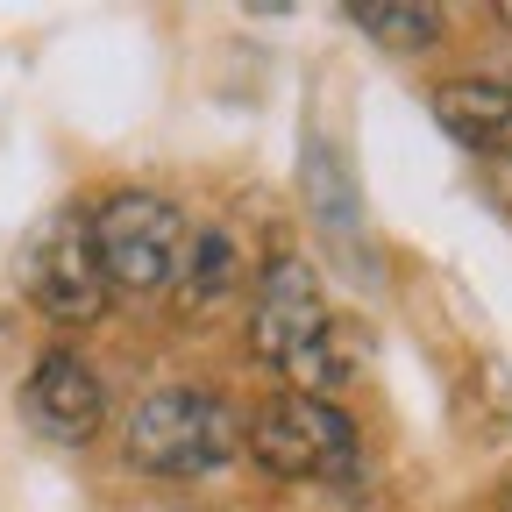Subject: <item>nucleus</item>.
<instances>
[{"instance_id": "nucleus-1", "label": "nucleus", "mask_w": 512, "mask_h": 512, "mask_svg": "<svg viewBox=\"0 0 512 512\" xmlns=\"http://www.w3.org/2000/svg\"><path fill=\"white\" fill-rule=\"evenodd\" d=\"M249 349L256 363H271L278 377H292L285 392H313L328 399L335 384L349 377V363L335 356V313H328V292H320V271L306 256L278 249L264 278H256V299H249Z\"/></svg>"}, {"instance_id": "nucleus-2", "label": "nucleus", "mask_w": 512, "mask_h": 512, "mask_svg": "<svg viewBox=\"0 0 512 512\" xmlns=\"http://www.w3.org/2000/svg\"><path fill=\"white\" fill-rule=\"evenodd\" d=\"M121 441L128 463H143L150 477H214L242 448V413L214 392L164 384V392L136 399V413L121 420Z\"/></svg>"}, {"instance_id": "nucleus-3", "label": "nucleus", "mask_w": 512, "mask_h": 512, "mask_svg": "<svg viewBox=\"0 0 512 512\" xmlns=\"http://www.w3.org/2000/svg\"><path fill=\"white\" fill-rule=\"evenodd\" d=\"M242 448L278 484H335V477H356V420L335 399H313V392L264 399L256 420L242 427Z\"/></svg>"}, {"instance_id": "nucleus-4", "label": "nucleus", "mask_w": 512, "mask_h": 512, "mask_svg": "<svg viewBox=\"0 0 512 512\" xmlns=\"http://www.w3.org/2000/svg\"><path fill=\"white\" fill-rule=\"evenodd\" d=\"M86 235H93L100 271H107V292H164L178 278L192 221L164 200V192L121 185V192H107V200L86 214Z\"/></svg>"}, {"instance_id": "nucleus-5", "label": "nucleus", "mask_w": 512, "mask_h": 512, "mask_svg": "<svg viewBox=\"0 0 512 512\" xmlns=\"http://www.w3.org/2000/svg\"><path fill=\"white\" fill-rule=\"evenodd\" d=\"M29 292L50 320H64V328H86V320L107 313V271H100V256H93V235L79 214H64L36 256H29Z\"/></svg>"}, {"instance_id": "nucleus-6", "label": "nucleus", "mask_w": 512, "mask_h": 512, "mask_svg": "<svg viewBox=\"0 0 512 512\" xmlns=\"http://www.w3.org/2000/svg\"><path fill=\"white\" fill-rule=\"evenodd\" d=\"M22 406H29L36 434H50V441H93L107 427V384L93 377V363L79 349H43L22 384Z\"/></svg>"}, {"instance_id": "nucleus-7", "label": "nucleus", "mask_w": 512, "mask_h": 512, "mask_svg": "<svg viewBox=\"0 0 512 512\" xmlns=\"http://www.w3.org/2000/svg\"><path fill=\"white\" fill-rule=\"evenodd\" d=\"M434 121L477 157H512V79H441L434 86Z\"/></svg>"}, {"instance_id": "nucleus-8", "label": "nucleus", "mask_w": 512, "mask_h": 512, "mask_svg": "<svg viewBox=\"0 0 512 512\" xmlns=\"http://www.w3.org/2000/svg\"><path fill=\"white\" fill-rule=\"evenodd\" d=\"M299 178H306V207H313V221L328 228L349 256L370 249V242H363V192H356V178H349V164H342V150H335L328 136H306Z\"/></svg>"}, {"instance_id": "nucleus-9", "label": "nucleus", "mask_w": 512, "mask_h": 512, "mask_svg": "<svg viewBox=\"0 0 512 512\" xmlns=\"http://www.w3.org/2000/svg\"><path fill=\"white\" fill-rule=\"evenodd\" d=\"M178 299H185V313H200V320H214L221 306H235V292H242V249L221 235V228H200V235H185V256H178Z\"/></svg>"}, {"instance_id": "nucleus-10", "label": "nucleus", "mask_w": 512, "mask_h": 512, "mask_svg": "<svg viewBox=\"0 0 512 512\" xmlns=\"http://www.w3.org/2000/svg\"><path fill=\"white\" fill-rule=\"evenodd\" d=\"M370 43H392V50H427V43H441V29H448V15L434 8V0H349L342 8Z\"/></svg>"}, {"instance_id": "nucleus-11", "label": "nucleus", "mask_w": 512, "mask_h": 512, "mask_svg": "<svg viewBox=\"0 0 512 512\" xmlns=\"http://www.w3.org/2000/svg\"><path fill=\"white\" fill-rule=\"evenodd\" d=\"M498 22H505V29H512V0H498Z\"/></svg>"}, {"instance_id": "nucleus-12", "label": "nucleus", "mask_w": 512, "mask_h": 512, "mask_svg": "<svg viewBox=\"0 0 512 512\" xmlns=\"http://www.w3.org/2000/svg\"><path fill=\"white\" fill-rule=\"evenodd\" d=\"M498 512H512V484H505V491H498Z\"/></svg>"}]
</instances>
